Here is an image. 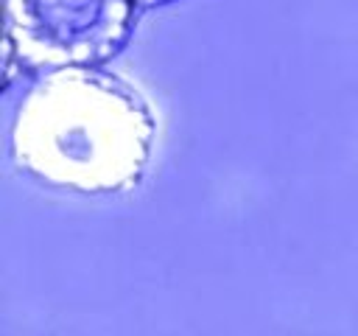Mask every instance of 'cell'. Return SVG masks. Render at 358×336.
<instances>
[{"label":"cell","mask_w":358,"mask_h":336,"mask_svg":"<svg viewBox=\"0 0 358 336\" xmlns=\"http://www.w3.org/2000/svg\"><path fill=\"white\" fill-rule=\"evenodd\" d=\"M134 0H3V90L67 67H103L131 39Z\"/></svg>","instance_id":"2"},{"label":"cell","mask_w":358,"mask_h":336,"mask_svg":"<svg viewBox=\"0 0 358 336\" xmlns=\"http://www.w3.org/2000/svg\"><path fill=\"white\" fill-rule=\"evenodd\" d=\"M140 8H154V6H165V3H173V0H134Z\"/></svg>","instance_id":"3"},{"label":"cell","mask_w":358,"mask_h":336,"mask_svg":"<svg viewBox=\"0 0 358 336\" xmlns=\"http://www.w3.org/2000/svg\"><path fill=\"white\" fill-rule=\"evenodd\" d=\"M154 134L140 90L103 67H67L28 81L11 115L8 151L45 188L115 196L143 179Z\"/></svg>","instance_id":"1"}]
</instances>
